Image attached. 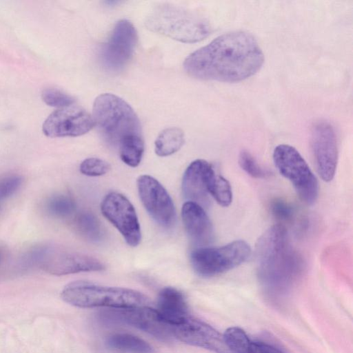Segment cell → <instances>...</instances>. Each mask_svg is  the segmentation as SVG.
I'll return each mask as SVG.
<instances>
[{
  "label": "cell",
  "mask_w": 353,
  "mask_h": 353,
  "mask_svg": "<svg viewBox=\"0 0 353 353\" xmlns=\"http://www.w3.org/2000/svg\"><path fill=\"white\" fill-rule=\"evenodd\" d=\"M263 62V53L255 38L244 31H232L189 54L183 68L195 79L231 83L254 75Z\"/></svg>",
  "instance_id": "cell-1"
},
{
  "label": "cell",
  "mask_w": 353,
  "mask_h": 353,
  "mask_svg": "<svg viewBox=\"0 0 353 353\" xmlns=\"http://www.w3.org/2000/svg\"><path fill=\"white\" fill-rule=\"evenodd\" d=\"M255 254L259 281L272 295L288 292L304 268L303 258L292 247L286 228L281 224L270 227L259 237Z\"/></svg>",
  "instance_id": "cell-2"
},
{
  "label": "cell",
  "mask_w": 353,
  "mask_h": 353,
  "mask_svg": "<svg viewBox=\"0 0 353 353\" xmlns=\"http://www.w3.org/2000/svg\"><path fill=\"white\" fill-rule=\"evenodd\" d=\"M92 118L106 140L119 147L125 141L143 137L140 121L132 108L123 99L103 93L94 100Z\"/></svg>",
  "instance_id": "cell-3"
},
{
  "label": "cell",
  "mask_w": 353,
  "mask_h": 353,
  "mask_svg": "<svg viewBox=\"0 0 353 353\" xmlns=\"http://www.w3.org/2000/svg\"><path fill=\"white\" fill-rule=\"evenodd\" d=\"M150 30L183 43L203 40L211 32L209 23L198 14L170 3L156 6L145 18Z\"/></svg>",
  "instance_id": "cell-4"
},
{
  "label": "cell",
  "mask_w": 353,
  "mask_h": 353,
  "mask_svg": "<svg viewBox=\"0 0 353 353\" xmlns=\"http://www.w3.org/2000/svg\"><path fill=\"white\" fill-rule=\"evenodd\" d=\"M61 296L66 303L79 307L129 308L148 306L150 303L148 298L139 291L102 286L85 281L68 283Z\"/></svg>",
  "instance_id": "cell-5"
},
{
  "label": "cell",
  "mask_w": 353,
  "mask_h": 353,
  "mask_svg": "<svg viewBox=\"0 0 353 353\" xmlns=\"http://www.w3.org/2000/svg\"><path fill=\"white\" fill-rule=\"evenodd\" d=\"M251 248L243 240H236L221 247H199L190 254L196 274L211 277L232 270L248 260Z\"/></svg>",
  "instance_id": "cell-6"
},
{
  "label": "cell",
  "mask_w": 353,
  "mask_h": 353,
  "mask_svg": "<svg viewBox=\"0 0 353 353\" xmlns=\"http://www.w3.org/2000/svg\"><path fill=\"white\" fill-rule=\"evenodd\" d=\"M274 163L279 172L293 185L299 198L308 205L316 201L317 179L307 162L294 147L281 144L273 152Z\"/></svg>",
  "instance_id": "cell-7"
},
{
  "label": "cell",
  "mask_w": 353,
  "mask_h": 353,
  "mask_svg": "<svg viewBox=\"0 0 353 353\" xmlns=\"http://www.w3.org/2000/svg\"><path fill=\"white\" fill-rule=\"evenodd\" d=\"M101 211L121 233L131 247L137 246L141 240V232L134 207L121 193L110 192L102 199Z\"/></svg>",
  "instance_id": "cell-8"
},
{
  "label": "cell",
  "mask_w": 353,
  "mask_h": 353,
  "mask_svg": "<svg viewBox=\"0 0 353 353\" xmlns=\"http://www.w3.org/2000/svg\"><path fill=\"white\" fill-rule=\"evenodd\" d=\"M111 309L100 314L102 321L130 325L162 341H170L174 336L172 325L164 322L155 309L148 306Z\"/></svg>",
  "instance_id": "cell-9"
},
{
  "label": "cell",
  "mask_w": 353,
  "mask_h": 353,
  "mask_svg": "<svg viewBox=\"0 0 353 353\" xmlns=\"http://www.w3.org/2000/svg\"><path fill=\"white\" fill-rule=\"evenodd\" d=\"M140 200L150 216L161 226L170 228L176 221L174 202L161 183L150 175L137 180Z\"/></svg>",
  "instance_id": "cell-10"
},
{
  "label": "cell",
  "mask_w": 353,
  "mask_h": 353,
  "mask_svg": "<svg viewBox=\"0 0 353 353\" xmlns=\"http://www.w3.org/2000/svg\"><path fill=\"white\" fill-rule=\"evenodd\" d=\"M138 37L134 25L127 19L119 21L101 50L103 65L110 70H119L131 59Z\"/></svg>",
  "instance_id": "cell-11"
},
{
  "label": "cell",
  "mask_w": 353,
  "mask_h": 353,
  "mask_svg": "<svg viewBox=\"0 0 353 353\" xmlns=\"http://www.w3.org/2000/svg\"><path fill=\"white\" fill-rule=\"evenodd\" d=\"M40 256L41 267L49 274L57 276L97 272L105 268V265L94 256L61 248L47 250Z\"/></svg>",
  "instance_id": "cell-12"
},
{
  "label": "cell",
  "mask_w": 353,
  "mask_h": 353,
  "mask_svg": "<svg viewBox=\"0 0 353 353\" xmlns=\"http://www.w3.org/2000/svg\"><path fill=\"white\" fill-rule=\"evenodd\" d=\"M94 126L92 116L79 106L70 105L51 113L43 123V134L51 138L79 137Z\"/></svg>",
  "instance_id": "cell-13"
},
{
  "label": "cell",
  "mask_w": 353,
  "mask_h": 353,
  "mask_svg": "<svg viewBox=\"0 0 353 353\" xmlns=\"http://www.w3.org/2000/svg\"><path fill=\"white\" fill-rule=\"evenodd\" d=\"M311 145L316 170L325 181H330L334 176L338 148L333 127L326 121L318 122L312 128Z\"/></svg>",
  "instance_id": "cell-14"
},
{
  "label": "cell",
  "mask_w": 353,
  "mask_h": 353,
  "mask_svg": "<svg viewBox=\"0 0 353 353\" xmlns=\"http://www.w3.org/2000/svg\"><path fill=\"white\" fill-rule=\"evenodd\" d=\"M172 332L174 337L189 345L216 353H230L223 334L200 320L188 316L181 323L172 325Z\"/></svg>",
  "instance_id": "cell-15"
},
{
  "label": "cell",
  "mask_w": 353,
  "mask_h": 353,
  "mask_svg": "<svg viewBox=\"0 0 353 353\" xmlns=\"http://www.w3.org/2000/svg\"><path fill=\"white\" fill-rule=\"evenodd\" d=\"M212 165L203 159H196L186 168L182 179V192L187 201L196 203L203 208L210 203L208 176Z\"/></svg>",
  "instance_id": "cell-16"
},
{
  "label": "cell",
  "mask_w": 353,
  "mask_h": 353,
  "mask_svg": "<svg viewBox=\"0 0 353 353\" xmlns=\"http://www.w3.org/2000/svg\"><path fill=\"white\" fill-rule=\"evenodd\" d=\"M181 218L190 239L197 245L205 247L214 239L212 222L200 205L186 201L181 208Z\"/></svg>",
  "instance_id": "cell-17"
},
{
  "label": "cell",
  "mask_w": 353,
  "mask_h": 353,
  "mask_svg": "<svg viewBox=\"0 0 353 353\" xmlns=\"http://www.w3.org/2000/svg\"><path fill=\"white\" fill-rule=\"evenodd\" d=\"M155 310L160 318L171 325L180 324L189 316L184 295L172 287L164 288L160 291Z\"/></svg>",
  "instance_id": "cell-18"
},
{
  "label": "cell",
  "mask_w": 353,
  "mask_h": 353,
  "mask_svg": "<svg viewBox=\"0 0 353 353\" xmlns=\"http://www.w3.org/2000/svg\"><path fill=\"white\" fill-rule=\"evenodd\" d=\"M185 142L183 130L172 127L159 133L154 141V152L159 157L170 156L179 151Z\"/></svg>",
  "instance_id": "cell-19"
},
{
  "label": "cell",
  "mask_w": 353,
  "mask_h": 353,
  "mask_svg": "<svg viewBox=\"0 0 353 353\" xmlns=\"http://www.w3.org/2000/svg\"><path fill=\"white\" fill-rule=\"evenodd\" d=\"M208 190L210 195L221 206L230 205L232 201V192L230 183L217 174L213 166L208 176Z\"/></svg>",
  "instance_id": "cell-20"
},
{
  "label": "cell",
  "mask_w": 353,
  "mask_h": 353,
  "mask_svg": "<svg viewBox=\"0 0 353 353\" xmlns=\"http://www.w3.org/2000/svg\"><path fill=\"white\" fill-rule=\"evenodd\" d=\"M109 347L138 353H150L151 346L141 338L129 334H117L109 336L106 341Z\"/></svg>",
  "instance_id": "cell-21"
},
{
  "label": "cell",
  "mask_w": 353,
  "mask_h": 353,
  "mask_svg": "<svg viewBox=\"0 0 353 353\" xmlns=\"http://www.w3.org/2000/svg\"><path fill=\"white\" fill-rule=\"evenodd\" d=\"M76 228L79 233L90 241L102 240L103 231L97 217L90 212L79 213L75 219Z\"/></svg>",
  "instance_id": "cell-22"
},
{
  "label": "cell",
  "mask_w": 353,
  "mask_h": 353,
  "mask_svg": "<svg viewBox=\"0 0 353 353\" xmlns=\"http://www.w3.org/2000/svg\"><path fill=\"white\" fill-rule=\"evenodd\" d=\"M119 156L122 161L132 168L137 167L144 152L143 137H135L123 142L119 147Z\"/></svg>",
  "instance_id": "cell-23"
},
{
  "label": "cell",
  "mask_w": 353,
  "mask_h": 353,
  "mask_svg": "<svg viewBox=\"0 0 353 353\" xmlns=\"http://www.w3.org/2000/svg\"><path fill=\"white\" fill-rule=\"evenodd\" d=\"M45 207L50 215L60 219L71 216L76 210V203L73 199L62 194L50 196L46 202Z\"/></svg>",
  "instance_id": "cell-24"
},
{
  "label": "cell",
  "mask_w": 353,
  "mask_h": 353,
  "mask_svg": "<svg viewBox=\"0 0 353 353\" xmlns=\"http://www.w3.org/2000/svg\"><path fill=\"white\" fill-rule=\"evenodd\" d=\"M223 336L230 353H248L252 341L242 329L237 327H229Z\"/></svg>",
  "instance_id": "cell-25"
},
{
  "label": "cell",
  "mask_w": 353,
  "mask_h": 353,
  "mask_svg": "<svg viewBox=\"0 0 353 353\" xmlns=\"http://www.w3.org/2000/svg\"><path fill=\"white\" fill-rule=\"evenodd\" d=\"M41 98L48 105L59 108L72 105L75 101L73 97L54 88H45Z\"/></svg>",
  "instance_id": "cell-26"
},
{
  "label": "cell",
  "mask_w": 353,
  "mask_h": 353,
  "mask_svg": "<svg viewBox=\"0 0 353 353\" xmlns=\"http://www.w3.org/2000/svg\"><path fill=\"white\" fill-rule=\"evenodd\" d=\"M240 167L250 176L256 179H265L270 175L269 171L260 166L252 155L242 150L239 156Z\"/></svg>",
  "instance_id": "cell-27"
},
{
  "label": "cell",
  "mask_w": 353,
  "mask_h": 353,
  "mask_svg": "<svg viewBox=\"0 0 353 353\" xmlns=\"http://www.w3.org/2000/svg\"><path fill=\"white\" fill-rule=\"evenodd\" d=\"M110 168V163L106 161L97 157H90L81 163L79 170L85 176H100L108 173Z\"/></svg>",
  "instance_id": "cell-28"
},
{
  "label": "cell",
  "mask_w": 353,
  "mask_h": 353,
  "mask_svg": "<svg viewBox=\"0 0 353 353\" xmlns=\"http://www.w3.org/2000/svg\"><path fill=\"white\" fill-rule=\"evenodd\" d=\"M270 212L276 219L282 222L292 221L295 216L294 207L281 199H275L271 202Z\"/></svg>",
  "instance_id": "cell-29"
},
{
  "label": "cell",
  "mask_w": 353,
  "mask_h": 353,
  "mask_svg": "<svg viewBox=\"0 0 353 353\" xmlns=\"http://www.w3.org/2000/svg\"><path fill=\"white\" fill-rule=\"evenodd\" d=\"M22 179L18 175H9L0 179V204L14 194L20 188Z\"/></svg>",
  "instance_id": "cell-30"
},
{
  "label": "cell",
  "mask_w": 353,
  "mask_h": 353,
  "mask_svg": "<svg viewBox=\"0 0 353 353\" xmlns=\"http://www.w3.org/2000/svg\"><path fill=\"white\" fill-rule=\"evenodd\" d=\"M248 353H283L278 348L262 342L252 341Z\"/></svg>",
  "instance_id": "cell-31"
}]
</instances>
